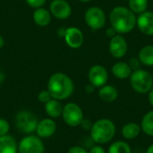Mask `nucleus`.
I'll use <instances>...</instances> for the list:
<instances>
[{
  "mask_svg": "<svg viewBox=\"0 0 153 153\" xmlns=\"http://www.w3.org/2000/svg\"><path fill=\"white\" fill-rule=\"evenodd\" d=\"M110 24L118 34L129 33L136 25V16L129 8L116 6L109 14Z\"/></svg>",
  "mask_w": 153,
  "mask_h": 153,
  "instance_id": "nucleus-1",
  "label": "nucleus"
},
{
  "mask_svg": "<svg viewBox=\"0 0 153 153\" xmlns=\"http://www.w3.org/2000/svg\"><path fill=\"white\" fill-rule=\"evenodd\" d=\"M74 90L72 79L64 73H56L52 74L48 82V91L52 99L63 100L68 99Z\"/></svg>",
  "mask_w": 153,
  "mask_h": 153,
  "instance_id": "nucleus-2",
  "label": "nucleus"
},
{
  "mask_svg": "<svg viewBox=\"0 0 153 153\" xmlns=\"http://www.w3.org/2000/svg\"><path fill=\"white\" fill-rule=\"evenodd\" d=\"M90 131L91 138L94 143L98 144H105L114 138L116 134V126L111 120L101 118L92 125Z\"/></svg>",
  "mask_w": 153,
  "mask_h": 153,
  "instance_id": "nucleus-3",
  "label": "nucleus"
},
{
  "mask_svg": "<svg viewBox=\"0 0 153 153\" xmlns=\"http://www.w3.org/2000/svg\"><path fill=\"white\" fill-rule=\"evenodd\" d=\"M129 78L131 87L138 93L144 94L152 89L153 77L146 70L140 68L138 70L133 71Z\"/></svg>",
  "mask_w": 153,
  "mask_h": 153,
  "instance_id": "nucleus-4",
  "label": "nucleus"
},
{
  "mask_svg": "<svg viewBox=\"0 0 153 153\" xmlns=\"http://www.w3.org/2000/svg\"><path fill=\"white\" fill-rule=\"evenodd\" d=\"M17 130L25 134H30L37 129L39 120L36 115L28 110H22L16 114L14 119Z\"/></svg>",
  "mask_w": 153,
  "mask_h": 153,
  "instance_id": "nucleus-5",
  "label": "nucleus"
},
{
  "mask_svg": "<svg viewBox=\"0 0 153 153\" xmlns=\"http://www.w3.org/2000/svg\"><path fill=\"white\" fill-rule=\"evenodd\" d=\"M62 117L67 126L71 127H77L81 125L83 119V112L79 105L71 102L64 107Z\"/></svg>",
  "mask_w": 153,
  "mask_h": 153,
  "instance_id": "nucleus-6",
  "label": "nucleus"
},
{
  "mask_svg": "<svg viewBox=\"0 0 153 153\" xmlns=\"http://www.w3.org/2000/svg\"><path fill=\"white\" fill-rule=\"evenodd\" d=\"M84 19L87 25L94 30L102 29L106 24L105 12L99 6L90 7L85 12Z\"/></svg>",
  "mask_w": 153,
  "mask_h": 153,
  "instance_id": "nucleus-7",
  "label": "nucleus"
},
{
  "mask_svg": "<svg viewBox=\"0 0 153 153\" xmlns=\"http://www.w3.org/2000/svg\"><path fill=\"white\" fill-rule=\"evenodd\" d=\"M19 153H45V146L39 136L27 135L18 145Z\"/></svg>",
  "mask_w": 153,
  "mask_h": 153,
  "instance_id": "nucleus-8",
  "label": "nucleus"
},
{
  "mask_svg": "<svg viewBox=\"0 0 153 153\" xmlns=\"http://www.w3.org/2000/svg\"><path fill=\"white\" fill-rule=\"evenodd\" d=\"M88 78L90 83L96 88H100L107 83L108 80V73L104 66L100 65H92L89 70Z\"/></svg>",
  "mask_w": 153,
  "mask_h": 153,
  "instance_id": "nucleus-9",
  "label": "nucleus"
},
{
  "mask_svg": "<svg viewBox=\"0 0 153 153\" xmlns=\"http://www.w3.org/2000/svg\"><path fill=\"white\" fill-rule=\"evenodd\" d=\"M108 48H109V53L113 57L117 59L122 58L127 53V49H128L127 41L123 36L117 34L116 36L110 39Z\"/></svg>",
  "mask_w": 153,
  "mask_h": 153,
  "instance_id": "nucleus-10",
  "label": "nucleus"
},
{
  "mask_svg": "<svg viewBox=\"0 0 153 153\" xmlns=\"http://www.w3.org/2000/svg\"><path fill=\"white\" fill-rule=\"evenodd\" d=\"M50 13L59 20H65L70 17L72 7L66 0H52L50 3Z\"/></svg>",
  "mask_w": 153,
  "mask_h": 153,
  "instance_id": "nucleus-11",
  "label": "nucleus"
},
{
  "mask_svg": "<svg viewBox=\"0 0 153 153\" xmlns=\"http://www.w3.org/2000/svg\"><path fill=\"white\" fill-rule=\"evenodd\" d=\"M64 38L67 46L72 48H79L82 47L84 40L82 31L77 27H69L65 29Z\"/></svg>",
  "mask_w": 153,
  "mask_h": 153,
  "instance_id": "nucleus-12",
  "label": "nucleus"
},
{
  "mask_svg": "<svg viewBox=\"0 0 153 153\" xmlns=\"http://www.w3.org/2000/svg\"><path fill=\"white\" fill-rule=\"evenodd\" d=\"M136 25L141 32L147 36H153V12L145 11L136 18Z\"/></svg>",
  "mask_w": 153,
  "mask_h": 153,
  "instance_id": "nucleus-13",
  "label": "nucleus"
},
{
  "mask_svg": "<svg viewBox=\"0 0 153 153\" xmlns=\"http://www.w3.org/2000/svg\"><path fill=\"white\" fill-rule=\"evenodd\" d=\"M56 131V124L51 118H45L39 122L36 133L39 138H49Z\"/></svg>",
  "mask_w": 153,
  "mask_h": 153,
  "instance_id": "nucleus-14",
  "label": "nucleus"
},
{
  "mask_svg": "<svg viewBox=\"0 0 153 153\" xmlns=\"http://www.w3.org/2000/svg\"><path fill=\"white\" fill-rule=\"evenodd\" d=\"M133 70L130 67L129 64L126 62H117L112 66V74L113 75L120 80H125L130 77Z\"/></svg>",
  "mask_w": 153,
  "mask_h": 153,
  "instance_id": "nucleus-15",
  "label": "nucleus"
},
{
  "mask_svg": "<svg viewBox=\"0 0 153 153\" xmlns=\"http://www.w3.org/2000/svg\"><path fill=\"white\" fill-rule=\"evenodd\" d=\"M32 18H33L34 22L40 27L48 26L51 22L50 12L48 10L43 8V7L36 8L35 11L33 12Z\"/></svg>",
  "mask_w": 153,
  "mask_h": 153,
  "instance_id": "nucleus-16",
  "label": "nucleus"
},
{
  "mask_svg": "<svg viewBox=\"0 0 153 153\" xmlns=\"http://www.w3.org/2000/svg\"><path fill=\"white\" fill-rule=\"evenodd\" d=\"M18 146L15 139L9 135L0 136V153H17Z\"/></svg>",
  "mask_w": 153,
  "mask_h": 153,
  "instance_id": "nucleus-17",
  "label": "nucleus"
},
{
  "mask_svg": "<svg viewBox=\"0 0 153 153\" xmlns=\"http://www.w3.org/2000/svg\"><path fill=\"white\" fill-rule=\"evenodd\" d=\"M99 96L102 101L110 103L117 99L118 91L115 86L105 84L104 86L100 87V90L99 91Z\"/></svg>",
  "mask_w": 153,
  "mask_h": 153,
  "instance_id": "nucleus-18",
  "label": "nucleus"
},
{
  "mask_svg": "<svg viewBox=\"0 0 153 153\" xmlns=\"http://www.w3.org/2000/svg\"><path fill=\"white\" fill-rule=\"evenodd\" d=\"M63 108H64V107L62 106L60 101L57 100H55V99H51L49 101H48L45 104L46 113L48 114V117H50L52 118H56V117L62 116Z\"/></svg>",
  "mask_w": 153,
  "mask_h": 153,
  "instance_id": "nucleus-19",
  "label": "nucleus"
},
{
  "mask_svg": "<svg viewBox=\"0 0 153 153\" xmlns=\"http://www.w3.org/2000/svg\"><path fill=\"white\" fill-rule=\"evenodd\" d=\"M141 126L136 123H127L122 128V135L126 140L135 139L141 133Z\"/></svg>",
  "mask_w": 153,
  "mask_h": 153,
  "instance_id": "nucleus-20",
  "label": "nucleus"
},
{
  "mask_svg": "<svg viewBox=\"0 0 153 153\" xmlns=\"http://www.w3.org/2000/svg\"><path fill=\"white\" fill-rule=\"evenodd\" d=\"M138 58L143 65L153 66V45L143 47L139 52Z\"/></svg>",
  "mask_w": 153,
  "mask_h": 153,
  "instance_id": "nucleus-21",
  "label": "nucleus"
},
{
  "mask_svg": "<svg viewBox=\"0 0 153 153\" xmlns=\"http://www.w3.org/2000/svg\"><path fill=\"white\" fill-rule=\"evenodd\" d=\"M141 129L145 134L149 136H153V110L146 113L143 117L141 123Z\"/></svg>",
  "mask_w": 153,
  "mask_h": 153,
  "instance_id": "nucleus-22",
  "label": "nucleus"
},
{
  "mask_svg": "<svg viewBox=\"0 0 153 153\" xmlns=\"http://www.w3.org/2000/svg\"><path fill=\"white\" fill-rule=\"evenodd\" d=\"M108 153H132V150L129 144L126 142L117 141L109 146Z\"/></svg>",
  "mask_w": 153,
  "mask_h": 153,
  "instance_id": "nucleus-23",
  "label": "nucleus"
},
{
  "mask_svg": "<svg viewBox=\"0 0 153 153\" xmlns=\"http://www.w3.org/2000/svg\"><path fill=\"white\" fill-rule=\"evenodd\" d=\"M129 9L134 13L140 14L147 10L148 0H129Z\"/></svg>",
  "mask_w": 153,
  "mask_h": 153,
  "instance_id": "nucleus-24",
  "label": "nucleus"
},
{
  "mask_svg": "<svg viewBox=\"0 0 153 153\" xmlns=\"http://www.w3.org/2000/svg\"><path fill=\"white\" fill-rule=\"evenodd\" d=\"M9 130H10L9 123L4 118H0V136L8 134Z\"/></svg>",
  "mask_w": 153,
  "mask_h": 153,
  "instance_id": "nucleus-25",
  "label": "nucleus"
},
{
  "mask_svg": "<svg viewBox=\"0 0 153 153\" xmlns=\"http://www.w3.org/2000/svg\"><path fill=\"white\" fill-rule=\"evenodd\" d=\"M51 99H52V97H51V95H50V93H49V91H48V90H46V91H41L39 93V95H38V100H39V101L41 102V103H44V104H46V103H47L48 101H49Z\"/></svg>",
  "mask_w": 153,
  "mask_h": 153,
  "instance_id": "nucleus-26",
  "label": "nucleus"
},
{
  "mask_svg": "<svg viewBox=\"0 0 153 153\" xmlns=\"http://www.w3.org/2000/svg\"><path fill=\"white\" fill-rule=\"evenodd\" d=\"M25 1L30 7L35 9L42 7L46 3V0H25Z\"/></svg>",
  "mask_w": 153,
  "mask_h": 153,
  "instance_id": "nucleus-27",
  "label": "nucleus"
},
{
  "mask_svg": "<svg viewBox=\"0 0 153 153\" xmlns=\"http://www.w3.org/2000/svg\"><path fill=\"white\" fill-rule=\"evenodd\" d=\"M140 64H141V62H140L139 58H136V57H133L129 61V65H130V67L132 68L133 71L140 69V65H141Z\"/></svg>",
  "mask_w": 153,
  "mask_h": 153,
  "instance_id": "nucleus-28",
  "label": "nucleus"
},
{
  "mask_svg": "<svg viewBox=\"0 0 153 153\" xmlns=\"http://www.w3.org/2000/svg\"><path fill=\"white\" fill-rule=\"evenodd\" d=\"M92 123L91 122V120H89V119H82V123H81V125H80V126L83 129V130H85V131H89V130H91V126H92Z\"/></svg>",
  "mask_w": 153,
  "mask_h": 153,
  "instance_id": "nucleus-29",
  "label": "nucleus"
},
{
  "mask_svg": "<svg viewBox=\"0 0 153 153\" xmlns=\"http://www.w3.org/2000/svg\"><path fill=\"white\" fill-rule=\"evenodd\" d=\"M67 153H89L83 147L81 146H73L68 150Z\"/></svg>",
  "mask_w": 153,
  "mask_h": 153,
  "instance_id": "nucleus-30",
  "label": "nucleus"
},
{
  "mask_svg": "<svg viewBox=\"0 0 153 153\" xmlns=\"http://www.w3.org/2000/svg\"><path fill=\"white\" fill-rule=\"evenodd\" d=\"M89 153H106V151L100 145H93L90 149Z\"/></svg>",
  "mask_w": 153,
  "mask_h": 153,
  "instance_id": "nucleus-31",
  "label": "nucleus"
},
{
  "mask_svg": "<svg viewBox=\"0 0 153 153\" xmlns=\"http://www.w3.org/2000/svg\"><path fill=\"white\" fill-rule=\"evenodd\" d=\"M106 34H107V36H108V37H109V38L111 39V38H113L114 36H116V35H117V34H118V33L115 30V29H113L112 27H110V28H108V29L107 30Z\"/></svg>",
  "mask_w": 153,
  "mask_h": 153,
  "instance_id": "nucleus-32",
  "label": "nucleus"
},
{
  "mask_svg": "<svg viewBox=\"0 0 153 153\" xmlns=\"http://www.w3.org/2000/svg\"><path fill=\"white\" fill-rule=\"evenodd\" d=\"M95 86H93L91 83H89L88 85H86V87H85V91L87 92V93H92L94 91H95Z\"/></svg>",
  "mask_w": 153,
  "mask_h": 153,
  "instance_id": "nucleus-33",
  "label": "nucleus"
},
{
  "mask_svg": "<svg viewBox=\"0 0 153 153\" xmlns=\"http://www.w3.org/2000/svg\"><path fill=\"white\" fill-rule=\"evenodd\" d=\"M149 102L152 105V107L153 108V89H152L149 91Z\"/></svg>",
  "mask_w": 153,
  "mask_h": 153,
  "instance_id": "nucleus-34",
  "label": "nucleus"
},
{
  "mask_svg": "<svg viewBox=\"0 0 153 153\" xmlns=\"http://www.w3.org/2000/svg\"><path fill=\"white\" fill-rule=\"evenodd\" d=\"M4 78H5V76H4V74L2 72V71H0V84L4 81Z\"/></svg>",
  "mask_w": 153,
  "mask_h": 153,
  "instance_id": "nucleus-35",
  "label": "nucleus"
},
{
  "mask_svg": "<svg viewBox=\"0 0 153 153\" xmlns=\"http://www.w3.org/2000/svg\"><path fill=\"white\" fill-rule=\"evenodd\" d=\"M4 38L0 35V48H2L4 47Z\"/></svg>",
  "mask_w": 153,
  "mask_h": 153,
  "instance_id": "nucleus-36",
  "label": "nucleus"
},
{
  "mask_svg": "<svg viewBox=\"0 0 153 153\" xmlns=\"http://www.w3.org/2000/svg\"><path fill=\"white\" fill-rule=\"evenodd\" d=\"M146 153H153V144L150 145V146L148 147Z\"/></svg>",
  "mask_w": 153,
  "mask_h": 153,
  "instance_id": "nucleus-37",
  "label": "nucleus"
},
{
  "mask_svg": "<svg viewBox=\"0 0 153 153\" xmlns=\"http://www.w3.org/2000/svg\"><path fill=\"white\" fill-rule=\"evenodd\" d=\"M80 2H82V3H87V2H90L91 0H79Z\"/></svg>",
  "mask_w": 153,
  "mask_h": 153,
  "instance_id": "nucleus-38",
  "label": "nucleus"
}]
</instances>
